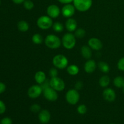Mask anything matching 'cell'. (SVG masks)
<instances>
[{"instance_id": "36", "label": "cell", "mask_w": 124, "mask_h": 124, "mask_svg": "<svg viewBox=\"0 0 124 124\" xmlns=\"http://www.w3.org/2000/svg\"><path fill=\"white\" fill-rule=\"evenodd\" d=\"M6 89V86L3 82H0V94L4 93Z\"/></svg>"}, {"instance_id": "18", "label": "cell", "mask_w": 124, "mask_h": 124, "mask_svg": "<svg viewBox=\"0 0 124 124\" xmlns=\"http://www.w3.org/2000/svg\"><path fill=\"white\" fill-rule=\"evenodd\" d=\"M46 75L44 71H38L35 73V80L38 84L41 85L46 81Z\"/></svg>"}, {"instance_id": "20", "label": "cell", "mask_w": 124, "mask_h": 124, "mask_svg": "<svg viewBox=\"0 0 124 124\" xmlns=\"http://www.w3.org/2000/svg\"><path fill=\"white\" fill-rule=\"evenodd\" d=\"M17 27L21 32H25L29 29V24L25 21L22 20L18 22L17 24Z\"/></svg>"}, {"instance_id": "26", "label": "cell", "mask_w": 124, "mask_h": 124, "mask_svg": "<svg viewBox=\"0 0 124 124\" xmlns=\"http://www.w3.org/2000/svg\"><path fill=\"white\" fill-rule=\"evenodd\" d=\"M74 35H75V37L77 38H83L85 36L86 31L82 28H78V29H77L75 31V34Z\"/></svg>"}, {"instance_id": "1", "label": "cell", "mask_w": 124, "mask_h": 124, "mask_svg": "<svg viewBox=\"0 0 124 124\" xmlns=\"http://www.w3.org/2000/svg\"><path fill=\"white\" fill-rule=\"evenodd\" d=\"M46 46L51 49H57L61 47L62 41L58 36L53 34L47 35L44 40Z\"/></svg>"}, {"instance_id": "19", "label": "cell", "mask_w": 124, "mask_h": 124, "mask_svg": "<svg viewBox=\"0 0 124 124\" xmlns=\"http://www.w3.org/2000/svg\"><path fill=\"white\" fill-rule=\"evenodd\" d=\"M67 71L71 76H76L79 72V69L78 65H75V64H72V65L67 66Z\"/></svg>"}, {"instance_id": "40", "label": "cell", "mask_w": 124, "mask_h": 124, "mask_svg": "<svg viewBox=\"0 0 124 124\" xmlns=\"http://www.w3.org/2000/svg\"><path fill=\"white\" fill-rule=\"evenodd\" d=\"M0 5H1V0H0Z\"/></svg>"}, {"instance_id": "29", "label": "cell", "mask_w": 124, "mask_h": 124, "mask_svg": "<svg viewBox=\"0 0 124 124\" xmlns=\"http://www.w3.org/2000/svg\"><path fill=\"white\" fill-rule=\"evenodd\" d=\"M41 106L38 104H34L33 105H31V107H30V110H31V111L33 113H39L40 111H41Z\"/></svg>"}, {"instance_id": "6", "label": "cell", "mask_w": 124, "mask_h": 124, "mask_svg": "<svg viewBox=\"0 0 124 124\" xmlns=\"http://www.w3.org/2000/svg\"><path fill=\"white\" fill-rule=\"evenodd\" d=\"M80 99V94L77 90L70 89L65 94L66 101L70 105H76Z\"/></svg>"}, {"instance_id": "2", "label": "cell", "mask_w": 124, "mask_h": 124, "mask_svg": "<svg viewBox=\"0 0 124 124\" xmlns=\"http://www.w3.org/2000/svg\"><path fill=\"white\" fill-rule=\"evenodd\" d=\"M76 38L71 32L67 33L62 38V44L63 47L67 50H71L75 47L76 43Z\"/></svg>"}, {"instance_id": "32", "label": "cell", "mask_w": 124, "mask_h": 124, "mask_svg": "<svg viewBox=\"0 0 124 124\" xmlns=\"http://www.w3.org/2000/svg\"><path fill=\"white\" fill-rule=\"evenodd\" d=\"M1 124H12V121L10 117H6L2 119L1 121Z\"/></svg>"}, {"instance_id": "17", "label": "cell", "mask_w": 124, "mask_h": 124, "mask_svg": "<svg viewBox=\"0 0 124 124\" xmlns=\"http://www.w3.org/2000/svg\"><path fill=\"white\" fill-rule=\"evenodd\" d=\"M81 53L84 58L90 59L92 56V48L88 46H83L81 48Z\"/></svg>"}, {"instance_id": "37", "label": "cell", "mask_w": 124, "mask_h": 124, "mask_svg": "<svg viewBox=\"0 0 124 124\" xmlns=\"http://www.w3.org/2000/svg\"><path fill=\"white\" fill-rule=\"evenodd\" d=\"M59 2L61 3L64 4H70L73 1V0H58Z\"/></svg>"}, {"instance_id": "11", "label": "cell", "mask_w": 124, "mask_h": 124, "mask_svg": "<svg viewBox=\"0 0 124 124\" xmlns=\"http://www.w3.org/2000/svg\"><path fill=\"white\" fill-rule=\"evenodd\" d=\"M61 13V10L57 5L52 4L50 5L47 8V14L48 16L52 19L58 18Z\"/></svg>"}, {"instance_id": "25", "label": "cell", "mask_w": 124, "mask_h": 124, "mask_svg": "<svg viewBox=\"0 0 124 124\" xmlns=\"http://www.w3.org/2000/svg\"><path fill=\"white\" fill-rule=\"evenodd\" d=\"M53 30L57 33H61L64 30V25L61 22H56L53 24Z\"/></svg>"}, {"instance_id": "34", "label": "cell", "mask_w": 124, "mask_h": 124, "mask_svg": "<svg viewBox=\"0 0 124 124\" xmlns=\"http://www.w3.org/2000/svg\"><path fill=\"white\" fill-rule=\"evenodd\" d=\"M75 89L77 90L78 91L82 89V88L83 87V83L80 81H78V82H76V84H75Z\"/></svg>"}, {"instance_id": "14", "label": "cell", "mask_w": 124, "mask_h": 124, "mask_svg": "<svg viewBox=\"0 0 124 124\" xmlns=\"http://www.w3.org/2000/svg\"><path fill=\"white\" fill-rule=\"evenodd\" d=\"M51 115L47 110H42L39 113L38 119L40 122L42 124H46L48 123L50 120Z\"/></svg>"}, {"instance_id": "22", "label": "cell", "mask_w": 124, "mask_h": 124, "mask_svg": "<svg viewBox=\"0 0 124 124\" xmlns=\"http://www.w3.org/2000/svg\"><path fill=\"white\" fill-rule=\"evenodd\" d=\"M98 67H99V70L104 73H107L110 71V70L108 64L104 61L99 62V64H98Z\"/></svg>"}, {"instance_id": "3", "label": "cell", "mask_w": 124, "mask_h": 124, "mask_svg": "<svg viewBox=\"0 0 124 124\" xmlns=\"http://www.w3.org/2000/svg\"><path fill=\"white\" fill-rule=\"evenodd\" d=\"M53 64L58 69H64L67 67L69 60L65 56L59 54L54 56L53 58Z\"/></svg>"}, {"instance_id": "30", "label": "cell", "mask_w": 124, "mask_h": 124, "mask_svg": "<svg viewBox=\"0 0 124 124\" xmlns=\"http://www.w3.org/2000/svg\"><path fill=\"white\" fill-rule=\"evenodd\" d=\"M49 75L51 78L56 77L58 75V71L57 68H52L49 71Z\"/></svg>"}, {"instance_id": "8", "label": "cell", "mask_w": 124, "mask_h": 124, "mask_svg": "<svg viewBox=\"0 0 124 124\" xmlns=\"http://www.w3.org/2000/svg\"><path fill=\"white\" fill-rule=\"evenodd\" d=\"M43 92V89L40 85H33L29 88L27 94L29 98L31 99H36L39 97Z\"/></svg>"}, {"instance_id": "24", "label": "cell", "mask_w": 124, "mask_h": 124, "mask_svg": "<svg viewBox=\"0 0 124 124\" xmlns=\"http://www.w3.org/2000/svg\"><path fill=\"white\" fill-rule=\"evenodd\" d=\"M43 37L42 35L39 33H35L31 37V41L33 44L36 45H39L43 42Z\"/></svg>"}, {"instance_id": "16", "label": "cell", "mask_w": 124, "mask_h": 124, "mask_svg": "<svg viewBox=\"0 0 124 124\" xmlns=\"http://www.w3.org/2000/svg\"><path fill=\"white\" fill-rule=\"evenodd\" d=\"M65 28L69 32L75 31L77 29V21L73 18H68L67 20L65 22Z\"/></svg>"}, {"instance_id": "13", "label": "cell", "mask_w": 124, "mask_h": 124, "mask_svg": "<svg viewBox=\"0 0 124 124\" xmlns=\"http://www.w3.org/2000/svg\"><path fill=\"white\" fill-rule=\"evenodd\" d=\"M88 45L92 50H100L102 48V42L99 39L96 38H92L88 41Z\"/></svg>"}, {"instance_id": "33", "label": "cell", "mask_w": 124, "mask_h": 124, "mask_svg": "<svg viewBox=\"0 0 124 124\" xmlns=\"http://www.w3.org/2000/svg\"><path fill=\"white\" fill-rule=\"evenodd\" d=\"M6 105H5V104L2 101L0 100V115L3 114L6 111Z\"/></svg>"}, {"instance_id": "41", "label": "cell", "mask_w": 124, "mask_h": 124, "mask_svg": "<svg viewBox=\"0 0 124 124\" xmlns=\"http://www.w3.org/2000/svg\"></svg>"}, {"instance_id": "39", "label": "cell", "mask_w": 124, "mask_h": 124, "mask_svg": "<svg viewBox=\"0 0 124 124\" xmlns=\"http://www.w3.org/2000/svg\"><path fill=\"white\" fill-rule=\"evenodd\" d=\"M123 89H124V87H123Z\"/></svg>"}, {"instance_id": "27", "label": "cell", "mask_w": 124, "mask_h": 124, "mask_svg": "<svg viewBox=\"0 0 124 124\" xmlns=\"http://www.w3.org/2000/svg\"><path fill=\"white\" fill-rule=\"evenodd\" d=\"M24 8L28 10H30L34 7V3L31 0H25L23 2Z\"/></svg>"}, {"instance_id": "9", "label": "cell", "mask_w": 124, "mask_h": 124, "mask_svg": "<svg viewBox=\"0 0 124 124\" xmlns=\"http://www.w3.org/2000/svg\"><path fill=\"white\" fill-rule=\"evenodd\" d=\"M43 94L45 98L50 102H54L58 99V92L51 87H48L43 90Z\"/></svg>"}, {"instance_id": "10", "label": "cell", "mask_w": 124, "mask_h": 124, "mask_svg": "<svg viewBox=\"0 0 124 124\" xmlns=\"http://www.w3.org/2000/svg\"><path fill=\"white\" fill-rule=\"evenodd\" d=\"M76 10V8L74 5L71 4H67L62 7L61 9V13L63 16L67 18H71L74 15Z\"/></svg>"}, {"instance_id": "15", "label": "cell", "mask_w": 124, "mask_h": 124, "mask_svg": "<svg viewBox=\"0 0 124 124\" xmlns=\"http://www.w3.org/2000/svg\"><path fill=\"white\" fill-rule=\"evenodd\" d=\"M96 69V63L93 59H88L84 64V70L87 73H92Z\"/></svg>"}, {"instance_id": "12", "label": "cell", "mask_w": 124, "mask_h": 124, "mask_svg": "<svg viewBox=\"0 0 124 124\" xmlns=\"http://www.w3.org/2000/svg\"><path fill=\"white\" fill-rule=\"evenodd\" d=\"M102 95L104 99L107 102H110L115 101L116 98V92L113 88H105L103 91Z\"/></svg>"}, {"instance_id": "31", "label": "cell", "mask_w": 124, "mask_h": 124, "mask_svg": "<svg viewBox=\"0 0 124 124\" xmlns=\"http://www.w3.org/2000/svg\"><path fill=\"white\" fill-rule=\"evenodd\" d=\"M117 68L119 70L124 71V57L121 58L117 62Z\"/></svg>"}, {"instance_id": "7", "label": "cell", "mask_w": 124, "mask_h": 124, "mask_svg": "<svg viewBox=\"0 0 124 124\" xmlns=\"http://www.w3.org/2000/svg\"><path fill=\"white\" fill-rule=\"evenodd\" d=\"M50 86L58 92L64 90L65 87V84L64 81L61 78L56 76L51 78L50 80Z\"/></svg>"}, {"instance_id": "4", "label": "cell", "mask_w": 124, "mask_h": 124, "mask_svg": "<svg viewBox=\"0 0 124 124\" xmlns=\"http://www.w3.org/2000/svg\"><path fill=\"white\" fill-rule=\"evenodd\" d=\"M36 24L41 30H48L53 26V19L48 15L41 16L37 19Z\"/></svg>"}, {"instance_id": "23", "label": "cell", "mask_w": 124, "mask_h": 124, "mask_svg": "<svg viewBox=\"0 0 124 124\" xmlns=\"http://www.w3.org/2000/svg\"><path fill=\"white\" fill-rule=\"evenodd\" d=\"M113 84L117 88H123L124 86V78L122 76H117L113 80Z\"/></svg>"}, {"instance_id": "35", "label": "cell", "mask_w": 124, "mask_h": 124, "mask_svg": "<svg viewBox=\"0 0 124 124\" xmlns=\"http://www.w3.org/2000/svg\"><path fill=\"white\" fill-rule=\"evenodd\" d=\"M40 85L41 86V87H42V88L44 90L46 89V88H47V87H50V81H48L47 79H46V81H45L44 83H42V84Z\"/></svg>"}, {"instance_id": "38", "label": "cell", "mask_w": 124, "mask_h": 124, "mask_svg": "<svg viewBox=\"0 0 124 124\" xmlns=\"http://www.w3.org/2000/svg\"><path fill=\"white\" fill-rule=\"evenodd\" d=\"M25 0H12L13 2L16 4H20L23 3Z\"/></svg>"}, {"instance_id": "5", "label": "cell", "mask_w": 124, "mask_h": 124, "mask_svg": "<svg viewBox=\"0 0 124 124\" xmlns=\"http://www.w3.org/2000/svg\"><path fill=\"white\" fill-rule=\"evenodd\" d=\"M73 5L79 12H84L88 10L92 6V0H73Z\"/></svg>"}, {"instance_id": "21", "label": "cell", "mask_w": 124, "mask_h": 124, "mask_svg": "<svg viewBox=\"0 0 124 124\" xmlns=\"http://www.w3.org/2000/svg\"><path fill=\"white\" fill-rule=\"evenodd\" d=\"M110 82V79L107 75H104L100 78L99 80V84L100 86L103 88H107L109 85Z\"/></svg>"}, {"instance_id": "28", "label": "cell", "mask_w": 124, "mask_h": 124, "mask_svg": "<svg viewBox=\"0 0 124 124\" xmlns=\"http://www.w3.org/2000/svg\"><path fill=\"white\" fill-rule=\"evenodd\" d=\"M77 111L80 115H84L87 111V107L84 104H81L77 108Z\"/></svg>"}]
</instances>
